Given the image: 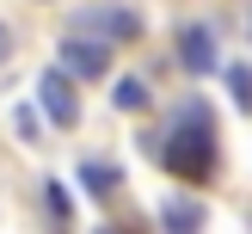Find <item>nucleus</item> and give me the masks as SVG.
<instances>
[{"label":"nucleus","mask_w":252,"mask_h":234,"mask_svg":"<svg viewBox=\"0 0 252 234\" xmlns=\"http://www.w3.org/2000/svg\"><path fill=\"white\" fill-rule=\"evenodd\" d=\"M43 197H49V216H74V197H68V185H62V179H49Z\"/></svg>","instance_id":"10"},{"label":"nucleus","mask_w":252,"mask_h":234,"mask_svg":"<svg viewBox=\"0 0 252 234\" xmlns=\"http://www.w3.org/2000/svg\"><path fill=\"white\" fill-rule=\"evenodd\" d=\"M6 49H12V31H6V25H0V62H6Z\"/></svg>","instance_id":"11"},{"label":"nucleus","mask_w":252,"mask_h":234,"mask_svg":"<svg viewBox=\"0 0 252 234\" xmlns=\"http://www.w3.org/2000/svg\"><path fill=\"white\" fill-rule=\"evenodd\" d=\"M228 93H234V105H240V111H252V68H246V62H234V68H228Z\"/></svg>","instance_id":"9"},{"label":"nucleus","mask_w":252,"mask_h":234,"mask_svg":"<svg viewBox=\"0 0 252 234\" xmlns=\"http://www.w3.org/2000/svg\"><path fill=\"white\" fill-rule=\"evenodd\" d=\"M98 31V43H135L142 37V12L135 6H80L74 12V37H93Z\"/></svg>","instance_id":"2"},{"label":"nucleus","mask_w":252,"mask_h":234,"mask_svg":"<svg viewBox=\"0 0 252 234\" xmlns=\"http://www.w3.org/2000/svg\"><path fill=\"white\" fill-rule=\"evenodd\" d=\"M80 185H86V191H117V167H105V160H86V167H80Z\"/></svg>","instance_id":"8"},{"label":"nucleus","mask_w":252,"mask_h":234,"mask_svg":"<svg viewBox=\"0 0 252 234\" xmlns=\"http://www.w3.org/2000/svg\"><path fill=\"white\" fill-rule=\"evenodd\" d=\"M62 68L74 80H105L111 74V43H98V37H62Z\"/></svg>","instance_id":"4"},{"label":"nucleus","mask_w":252,"mask_h":234,"mask_svg":"<svg viewBox=\"0 0 252 234\" xmlns=\"http://www.w3.org/2000/svg\"><path fill=\"white\" fill-rule=\"evenodd\" d=\"M98 234H117V228H98Z\"/></svg>","instance_id":"12"},{"label":"nucleus","mask_w":252,"mask_h":234,"mask_svg":"<svg viewBox=\"0 0 252 234\" xmlns=\"http://www.w3.org/2000/svg\"><path fill=\"white\" fill-rule=\"evenodd\" d=\"M37 105H43V117L56 123V130H74V123H80V93H74V74H68V68H49L43 80H37Z\"/></svg>","instance_id":"3"},{"label":"nucleus","mask_w":252,"mask_h":234,"mask_svg":"<svg viewBox=\"0 0 252 234\" xmlns=\"http://www.w3.org/2000/svg\"><path fill=\"white\" fill-rule=\"evenodd\" d=\"M111 105H117V111H148V80H135V74H123V80L111 86Z\"/></svg>","instance_id":"7"},{"label":"nucleus","mask_w":252,"mask_h":234,"mask_svg":"<svg viewBox=\"0 0 252 234\" xmlns=\"http://www.w3.org/2000/svg\"><path fill=\"white\" fill-rule=\"evenodd\" d=\"M154 160H160L166 172H179V179L203 185L209 172H216V117H209V105L185 99V105L172 111L166 135L154 142Z\"/></svg>","instance_id":"1"},{"label":"nucleus","mask_w":252,"mask_h":234,"mask_svg":"<svg viewBox=\"0 0 252 234\" xmlns=\"http://www.w3.org/2000/svg\"><path fill=\"white\" fill-rule=\"evenodd\" d=\"M160 228H166V234H203V203L166 197V203H160Z\"/></svg>","instance_id":"6"},{"label":"nucleus","mask_w":252,"mask_h":234,"mask_svg":"<svg viewBox=\"0 0 252 234\" xmlns=\"http://www.w3.org/2000/svg\"><path fill=\"white\" fill-rule=\"evenodd\" d=\"M179 62H185L191 74H216V62H221V56H216V31H209L203 19L179 31Z\"/></svg>","instance_id":"5"}]
</instances>
